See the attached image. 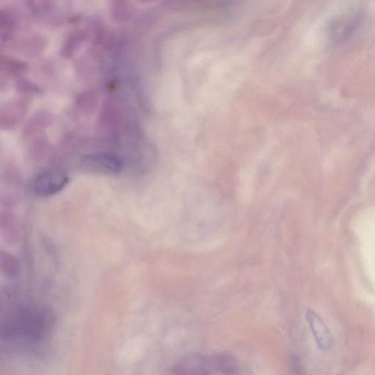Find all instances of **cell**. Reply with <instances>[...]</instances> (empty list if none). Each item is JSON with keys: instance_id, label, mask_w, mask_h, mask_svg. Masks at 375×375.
<instances>
[{"instance_id": "cell-3", "label": "cell", "mask_w": 375, "mask_h": 375, "mask_svg": "<svg viewBox=\"0 0 375 375\" xmlns=\"http://www.w3.org/2000/svg\"><path fill=\"white\" fill-rule=\"evenodd\" d=\"M68 177L59 170H48L38 174L33 181L32 192L38 196H53L64 189L68 183Z\"/></svg>"}, {"instance_id": "cell-6", "label": "cell", "mask_w": 375, "mask_h": 375, "mask_svg": "<svg viewBox=\"0 0 375 375\" xmlns=\"http://www.w3.org/2000/svg\"><path fill=\"white\" fill-rule=\"evenodd\" d=\"M306 317L318 347L322 351H328L333 345L334 338L327 324L312 310H307Z\"/></svg>"}, {"instance_id": "cell-5", "label": "cell", "mask_w": 375, "mask_h": 375, "mask_svg": "<svg viewBox=\"0 0 375 375\" xmlns=\"http://www.w3.org/2000/svg\"><path fill=\"white\" fill-rule=\"evenodd\" d=\"M83 167L88 171L102 174H117L122 169V162L116 155L109 153H96L84 157Z\"/></svg>"}, {"instance_id": "cell-1", "label": "cell", "mask_w": 375, "mask_h": 375, "mask_svg": "<svg viewBox=\"0 0 375 375\" xmlns=\"http://www.w3.org/2000/svg\"><path fill=\"white\" fill-rule=\"evenodd\" d=\"M53 324V315L43 308L35 306L18 307L3 322L2 337L21 343H37L49 334Z\"/></svg>"}, {"instance_id": "cell-2", "label": "cell", "mask_w": 375, "mask_h": 375, "mask_svg": "<svg viewBox=\"0 0 375 375\" xmlns=\"http://www.w3.org/2000/svg\"><path fill=\"white\" fill-rule=\"evenodd\" d=\"M240 371L238 361L228 354H189L172 369V373L176 374H238Z\"/></svg>"}, {"instance_id": "cell-4", "label": "cell", "mask_w": 375, "mask_h": 375, "mask_svg": "<svg viewBox=\"0 0 375 375\" xmlns=\"http://www.w3.org/2000/svg\"><path fill=\"white\" fill-rule=\"evenodd\" d=\"M363 15L352 12L334 19L329 27V36L335 43H342L351 38L360 28Z\"/></svg>"}]
</instances>
